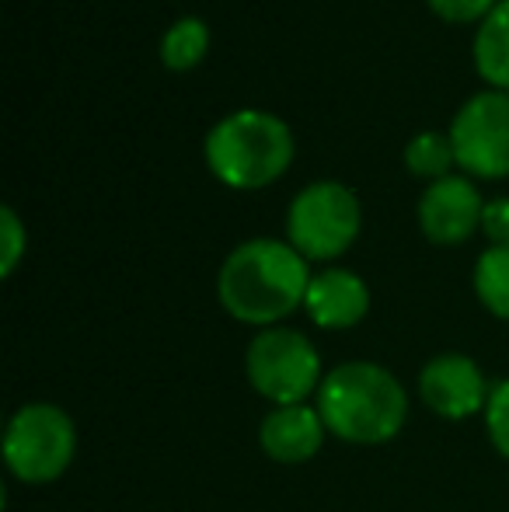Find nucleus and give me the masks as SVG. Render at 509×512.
<instances>
[{"label": "nucleus", "mask_w": 509, "mask_h": 512, "mask_svg": "<svg viewBox=\"0 0 509 512\" xmlns=\"http://www.w3.org/2000/svg\"><path fill=\"white\" fill-rule=\"evenodd\" d=\"M450 164H457L450 136L429 129V133H419L415 140H408L405 168L412 171V175L429 178V182H440V178L450 175Z\"/></svg>", "instance_id": "obj_15"}, {"label": "nucleus", "mask_w": 509, "mask_h": 512, "mask_svg": "<svg viewBox=\"0 0 509 512\" xmlns=\"http://www.w3.org/2000/svg\"><path fill=\"white\" fill-rule=\"evenodd\" d=\"M489 391L482 370L475 359L461 356V352H447L426 363V370L419 373V398L426 401L429 411H436L440 418H471L475 411H485L489 405Z\"/></svg>", "instance_id": "obj_8"}, {"label": "nucleus", "mask_w": 509, "mask_h": 512, "mask_svg": "<svg viewBox=\"0 0 509 512\" xmlns=\"http://www.w3.org/2000/svg\"><path fill=\"white\" fill-rule=\"evenodd\" d=\"M311 272L293 244L255 237L224 258L217 276V297L227 314L255 328H276L283 317L304 307Z\"/></svg>", "instance_id": "obj_1"}, {"label": "nucleus", "mask_w": 509, "mask_h": 512, "mask_svg": "<svg viewBox=\"0 0 509 512\" xmlns=\"http://www.w3.org/2000/svg\"><path fill=\"white\" fill-rule=\"evenodd\" d=\"M475 67L492 91H509V0L478 25L475 35Z\"/></svg>", "instance_id": "obj_12"}, {"label": "nucleus", "mask_w": 509, "mask_h": 512, "mask_svg": "<svg viewBox=\"0 0 509 512\" xmlns=\"http://www.w3.org/2000/svg\"><path fill=\"white\" fill-rule=\"evenodd\" d=\"M25 248H28L25 227H21L18 213H14L11 206H4L0 209V276H11V272L18 269Z\"/></svg>", "instance_id": "obj_16"}, {"label": "nucleus", "mask_w": 509, "mask_h": 512, "mask_svg": "<svg viewBox=\"0 0 509 512\" xmlns=\"http://www.w3.org/2000/svg\"><path fill=\"white\" fill-rule=\"evenodd\" d=\"M482 230L492 241V248L509 244V199H492L482 209Z\"/></svg>", "instance_id": "obj_19"}, {"label": "nucleus", "mask_w": 509, "mask_h": 512, "mask_svg": "<svg viewBox=\"0 0 509 512\" xmlns=\"http://www.w3.org/2000/svg\"><path fill=\"white\" fill-rule=\"evenodd\" d=\"M475 293L489 314L509 321V244L489 248L475 265Z\"/></svg>", "instance_id": "obj_14"}, {"label": "nucleus", "mask_w": 509, "mask_h": 512, "mask_svg": "<svg viewBox=\"0 0 509 512\" xmlns=\"http://www.w3.org/2000/svg\"><path fill=\"white\" fill-rule=\"evenodd\" d=\"M436 18L450 25H468V21H485L499 7V0H429Z\"/></svg>", "instance_id": "obj_18"}, {"label": "nucleus", "mask_w": 509, "mask_h": 512, "mask_svg": "<svg viewBox=\"0 0 509 512\" xmlns=\"http://www.w3.org/2000/svg\"><path fill=\"white\" fill-rule=\"evenodd\" d=\"M485 429L499 453L509 460V380H499L489 391V405H485Z\"/></svg>", "instance_id": "obj_17"}, {"label": "nucleus", "mask_w": 509, "mask_h": 512, "mask_svg": "<svg viewBox=\"0 0 509 512\" xmlns=\"http://www.w3.org/2000/svg\"><path fill=\"white\" fill-rule=\"evenodd\" d=\"M290 161V126L262 108L231 112L206 133V164L227 189H265L286 175Z\"/></svg>", "instance_id": "obj_3"}, {"label": "nucleus", "mask_w": 509, "mask_h": 512, "mask_svg": "<svg viewBox=\"0 0 509 512\" xmlns=\"http://www.w3.org/2000/svg\"><path fill=\"white\" fill-rule=\"evenodd\" d=\"M248 380L276 408L304 405V398L321 387V356L307 335L293 328H265L248 345Z\"/></svg>", "instance_id": "obj_6"}, {"label": "nucleus", "mask_w": 509, "mask_h": 512, "mask_svg": "<svg viewBox=\"0 0 509 512\" xmlns=\"http://www.w3.org/2000/svg\"><path fill=\"white\" fill-rule=\"evenodd\" d=\"M77 429L67 411L46 401L25 405L11 415L4 432V464L25 485H49L70 467Z\"/></svg>", "instance_id": "obj_4"}, {"label": "nucleus", "mask_w": 509, "mask_h": 512, "mask_svg": "<svg viewBox=\"0 0 509 512\" xmlns=\"http://www.w3.org/2000/svg\"><path fill=\"white\" fill-rule=\"evenodd\" d=\"M360 199L339 182H314L290 203L286 234L307 262H332L360 237Z\"/></svg>", "instance_id": "obj_5"}, {"label": "nucleus", "mask_w": 509, "mask_h": 512, "mask_svg": "<svg viewBox=\"0 0 509 512\" xmlns=\"http://www.w3.org/2000/svg\"><path fill=\"white\" fill-rule=\"evenodd\" d=\"M454 157L475 178L509 175V91H482L468 98L450 126Z\"/></svg>", "instance_id": "obj_7"}, {"label": "nucleus", "mask_w": 509, "mask_h": 512, "mask_svg": "<svg viewBox=\"0 0 509 512\" xmlns=\"http://www.w3.org/2000/svg\"><path fill=\"white\" fill-rule=\"evenodd\" d=\"M482 196L468 178L447 175L433 182L419 199V227L433 244H464L482 227Z\"/></svg>", "instance_id": "obj_9"}, {"label": "nucleus", "mask_w": 509, "mask_h": 512, "mask_svg": "<svg viewBox=\"0 0 509 512\" xmlns=\"http://www.w3.org/2000/svg\"><path fill=\"white\" fill-rule=\"evenodd\" d=\"M318 415L346 443L377 446L401 432L408 418L405 387L377 363H342L321 380Z\"/></svg>", "instance_id": "obj_2"}, {"label": "nucleus", "mask_w": 509, "mask_h": 512, "mask_svg": "<svg viewBox=\"0 0 509 512\" xmlns=\"http://www.w3.org/2000/svg\"><path fill=\"white\" fill-rule=\"evenodd\" d=\"M325 422H321L318 408L311 405H283L269 411L258 429V443H262L265 457L279 460V464H304L325 443Z\"/></svg>", "instance_id": "obj_11"}, {"label": "nucleus", "mask_w": 509, "mask_h": 512, "mask_svg": "<svg viewBox=\"0 0 509 512\" xmlns=\"http://www.w3.org/2000/svg\"><path fill=\"white\" fill-rule=\"evenodd\" d=\"M206 49H210V28L203 18H178L175 25L164 32L161 39V63L168 70H192L203 63Z\"/></svg>", "instance_id": "obj_13"}, {"label": "nucleus", "mask_w": 509, "mask_h": 512, "mask_svg": "<svg viewBox=\"0 0 509 512\" xmlns=\"http://www.w3.org/2000/svg\"><path fill=\"white\" fill-rule=\"evenodd\" d=\"M307 317H311L318 328L342 331L353 328L367 317L370 310V290L356 272L349 269H325L318 276H311L307 286Z\"/></svg>", "instance_id": "obj_10"}]
</instances>
